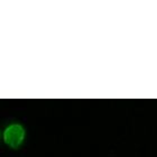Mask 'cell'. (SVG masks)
I'll list each match as a JSON object with an SVG mask.
<instances>
[{"mask_svg":"<svg viewBox=\"0 0 157 157\" xmlns=\"http://www.w3.org/2000/svg\"><path fill=\"white\" fill-rule=\"evenodd\" d=\"M24 137H25V129L19 124H10L9 127L6 128L3 134V139L6 144L13 148L19 147L24 140Z\"/></svg>","mask_w":157,"mask_h":157,"instance_id":"obj_1","label":"cell"}]
</instances>
